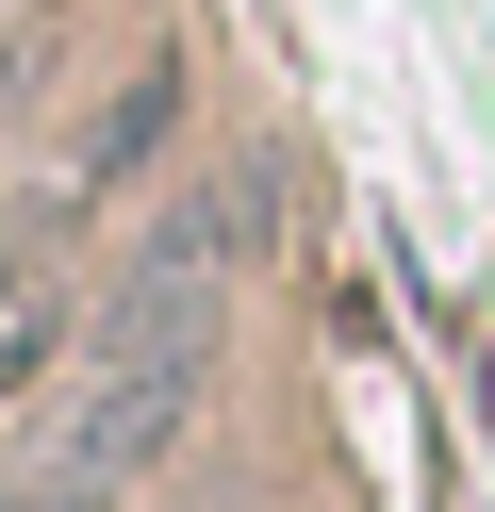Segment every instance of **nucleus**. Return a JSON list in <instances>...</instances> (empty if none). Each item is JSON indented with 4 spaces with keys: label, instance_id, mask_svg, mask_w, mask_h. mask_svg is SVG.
<instances>
[{
    "label": "nucleus",
    "instance_id": "7ed1b4c3",
    "mask_svg": "<svg viewBox=\"0 0 495 512\" xmlns=\"http://www.w3.org/2000/svg\"><path fill=\"white\" fill-rule=\"evenodd\" d=\"M0 512H99V479H17Z\"/></svg>",
    "mask_w": 495,
    "mask_h": 512
},
{
    "label": "nucleus",
    "instance_id": "f03ea898",
    "mask_svg": "<svg viewBox=\"0 0 495 512\" xmlns=\"http://www.w3.org/2000/svg\"><path fill=\"white\" fill-rule=\"evenodd\" d=\"M33 347H50V281H0V397L33 380Z\"/></svg>",
    "mask_w": 495,
    "mask_h": 512
},
{
    "label": "nucleus",
    "instance_id": "f257e3e1",
    "mask_svg": "<svg viewBox=\"0 0 495 512\" xmlns=\"http://www.w3.org/2000/svg\"><path fill=\"white\" fill-rule=\"evenodd\" d=\"M248 182H198V199L149 215V248L116 265V314L83 347V397H66V479H149L182 446L198 380H215V331H231V248H248Z\"/></svg>",
    "mask_w": 495,
    "mask_h": 512
}]
</instances>
